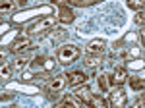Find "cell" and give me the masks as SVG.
<instances>
[{
    "label": "cell",
    "mask_w": 145,
    "mask_h": 108,
    "mask_svg": "<svg viewBox=\"0 0 145 108\" xmlns=\"http://www.w3.org/2000/svg\"><path fill=\"white\" fill-rule=\"evenodd\" d=\"M56 23H58V18H56V16L43 18V20L35 21L33 25L27 29V35H29V37H37V39H41V37H45L48 31H52V29H54Z\"/></svg>",
    "instance_id": "1"
},
{
    "label": "cell",
    "mask_w": 145,
    "mask_h": 108,
    "mask_svg": "<svg viewBox=\"0 0 145 108\" xmlns=\"http://www.w3.org/2000/svg\"><path fill=\"white\" fill-rule=\"evenodd\" d=\"M58 62L62 66H70V64H74L76 60L79 58V48L76 46V44H62L60 48H58Z\"/></svg>",
    "instance_id": "2"
},
{
    "label": "cell",
    "mask_w": 145,
    "mask_h": 108,
    "mask_svg": "<svg viewBox=\"0 0 145 108\" xmlns=\"http://www.w3.org/2000/svg\"><path fill=\"white\" fill-rule=\"evenodd\" d=\"M31 48H33V41L27 35V37H20L18 41H14V44L10 46V52L12 54H23V52H27V50H31Z\"/></svg>",
    "instance_id": "3"
},
{
    "label": "cell",
    "mask_w": 145,
    "mask_h": 108,
    "mask_svg": "<svg viewBox=\"0 0 145 108\" xmlns=\"http://www.w3.org/2000/svg\"><path fill=\"white\" fill-rule=\"evenodd\" d=\"M126 104H128V95H126V91L120 89V87H116V89L110 93V106L124 108Z\"/></svg>",
    "instance_id": "4"
},
{
    "label": "cell",
    "mask_w": 145,
    "mask_h": 108,
    "mask_svg": "<svg viewBox=\"0 0 145 108\" xmlns=\"http://www.w3.org/2000/svg\"><path fill=\"white\" fill-rule=\"evenodd\" d=\"M66 81H68V77L64 75V74L52 77V79L48 81V85H46V93H48V95H52V93H60V91L64 89V85H66Z\"/></svg>",
    "instance_id": "5"
},
{
    "label": "cell",
    "mask_w": 145,
    "mask_h": 108,
    "mask_svg": "<svg viewBox=\"0 0 145 108\" xmlns=\"http://www.w3.org/2000/svg\"><path fill=\"white\" fill-rule=\"evenodd\" d=\"M110 79V85L112 87H122L126 83V79H128V72H126V68H114V72H112V75H108Z\"/></svg>",
    "instance_id": "6"
},
{
    "label": "cell",
    "mask_w": 145,
    "mask_h": 108,
    "mask_svg": "<svg viewBox=\"0 0 145 108\" xmlns=\"http://www.w3.org/2000/svg\"><path fill=\"white\" fill-rule=\"evenodd\" d=\"M99 0H52V4H56V6H79V8L93 6Z\"/></svg>",
    "instance_id": "7"
},
{
    "label": "cell",
    "mask_w": 145,
    "mask_h": 108,
    "mask_svg": "<svg viewBox=\"0 0 145 108\" xmlns=\"http://www.w3.org/2000/svg\"><path fill=\"white\" fill-rule=\"evenodd\" d=\"M58 21L64 23V25H70V23H74V20H76V16H74V12H72V8L70 6H60V12H58Z\"/></svg>",
    "instance_id": "8"
},
{
    "label": "cell",
    "mask_w": 145,
    "mask_h": 108,
    "mask_svg": "<svg viewBox=\"0 0 145 108\" xmlns=\"http://www.w3.org/2000/svg\"><path fill=\"white\" fill-rule=\"evenodd\" d=\"M66 77H68V85H72V87L87 83V74H85V72H72V74H68Z\"/></svg>",
    "instance_id": "9"
},
{
    "label": "cell",
    "mask_w": 145,
    "mask_h": 108,
    "mask_svg": "<svg viewBox=\"0 0 145 108\" xmlns=\"http://www.w3.org/2000/svg\"><path fill=\"white\" fill-rule=\"evenodd\" d=\"M66 35H68V31H64L62 27H54L52 31L46 33L45 37H46V39H48V41H50L52 44H58V43H62V41L66 39Z\"/></svg>",
    "instance_id": "10"
},
{
    "label": "cell",
    "mask_w": 145,
    "mask_h": 108,
    "mask_svg": "<svg viewBox=\"0 0 145 108\" xmlns=\"http://www.w3.org/2000/svg\"><path fill=\"white\" fill-rule=\"evenodd\" d=\"M105 50H106V43L103 39H95V41H91L87 44V54H101L103 56Z\"/></svg>",
    "instance_id": "11"
},
{
    "label": "cell",
    "mask_w": 145,
    "mask_h": 108,
    "mask_svg": "<svg viewBox=\"0 0 145 108\" xmlns=\"http://www.w3.org/2000/svg\"><path fill=\"white\" fill-rule=\"evenodd\" d=\"M74 95H78V97L81 98L85 104H89L91 97H93V95H91V89L85 85V83H83V85H78V89H76V93H74Z\"/></svg>",
    "instance_id": "12"
},
{
    "label": "cell",
    "mask_w": 145,
    "mask_h": 108,
    "mask_svg": "<svg viewBox=\"0 0 145 108\" xmlns=\"http://www.w3.org/2000/svg\"><path fill=\"white\" fill-rule=\"evenodd\" d=\"M62 104H64V106H74V108H79V106H83L85 102H83V100H81V98H79L78 95H68V97H64Z\"/></svg>",
    "instance_id": "13"
},
{
    "label": "cell",
    "mask_w": 145,
    "mask_h": 108,
    "mask_svg": "<svg viewBox=\"0 0 145 108\" xmlns=\"http://www.w3.org/2000/svg\"><path fill=\"white\" fill-rule=\"evenodd\" d=\"M83 62H85L87 68H97V66L103 62V58H101V54H87Z\"/></svg>",
    "instance_id": "14"
},
{
    "label": "cell",
    "mask_w": 145,
    "mask_h": 108,
    "mask_svg": "<svg viewBox=\"0 0 145 108\" xmlns=\"http://www.w3.org/2000/svg\"><path fill=\"white\" fill-rule=\"evenodd\" d=\"M27 64H29V58H27V56H20V58H18V60H16V62H14V68H16V70H18V72H22L23 68H27Z\"/></svg>",
    "instance_id": "15"
},
{
    "label": "cell",
    "mask_w": 145,
    "mask_h": 108,
    "mask_svg": "<svg viewBox=\"0 0 145 108\" xmlns=\"http://www.w3.org/2000/svg\"><path fill=\"white\" fill-rule=\"evenodd\" d=\"M126 4H128V8H132V10L139 12L145 8V0H126Z\"/></svg>",
    "instance_id": "16"
},
{
    "label": "cell",
    "mask_w": 145,
    "mask_h": 108,
    "mask_svg": "<svg viewBox=\"0 0 145 108\" xmlns=\"http://www.w3.org/2000/svg\"><path fill=\"white\" fill-rule=\"evenodd\" d=\"M130 85L134 91H141L145 89V79H139V77H130Z\"/></svg>",
    "instance_id": "17"
},
{
    "label": "cell",
    "mask_w": 145,
    "mask_h": 108,
    "mask_svg": "<svg viewBox=\"0 0 145 108\" xmlns=\"http://www.w3.org/2000/svg\"><path fill=\"white\" fill-rule=\"evenodd\" d=\"M89 104H91V106H95V108H106V106H108V102H106L103 97H91Z\"/></svg>",
    "instance_id": "18"
},
{
    "label": "cell",
    "mask_w": 145,
    "mask_h": 108,
    "mask_svg": "<svg viewBox=\"0 0 145 108\" xmlns=\"http://www.w3.org/2000/svg\"><path fill=\"white\" fill-rule=\"evenodd\" d=\"M16 0H2V6H0V12L2 14H6V12H12L14 8H16Z\"/></svg>",
    "instance_id": "19"
},
{
    "label": "cell",
    "mask_w": 145,
    "mask_h": 108,
    "mask_svg": "<svg viewBox=\"0 0 145 108\" xmlns=\"http://www.w3.org/2000/svg\"><path fill=\"white\" fill-rule=\"evenodd\" d=\"M56 60H58V58H56ZM56 60H54V58H45V60H43V70H45V72H50V70H54Z\"/></svg>",
    "instance_id": "20"
},
{
    "label": "cell",
    "mask_w": 145,
    "mask_h": 108,
    "mask_svg": "<svg viewBox=\"0 0 145 108\" xmlns=\"http://www.w3.org/2000/svg\"><path fill=\"white\" fill-rule=\"evenodd\" d=\"M0 74H2V81H8L12 77V68L6 64H2V70H0Z\"/></svg>",
    "instance_id": "21"
},
{
    "label": "cell",
    "mask_w": 145,
    "mask_h": 108,
    "mask_svg": "<svg viewBox=\"0 0 145 108\" xmlns=\"http://www.w3.org/2000/svg\"><path fill=\"white\" fill-rule=\"evenodd\" d=\"M106 77H108V75H101V77H99V85H101V91H103V93H106V91H108V83H106Z\"/></svg>",
    "instance_id": "22"
},
{
    "label": "cell",
    "mask_w": 145,
    "mask_h": 108,
    "mask_svg": "<svg viewBox=\"0 0 145 108\" xmlns=\"http://www.w3.org/2000/svg\"><path fill=\"white\" fill-rule=\"evenodd\" d=\"M134 106H145V95H143V93L134 100Z\"/></svg>",
    "instance_id": "23"
},
{
    "label": "cell",
    "mask_w": 145,
    "mask_h": 108,
    "mask_svg": "<svg viewBox=\"0 0 145 108\" xmlns=\"http://www.w3.org/2000/svg\"><path fill=\"white\" fill-rule=\"evenodd\" d=\"M12 98H14V95H12V93H8V95L4 93V95H2V102H6V100H12Z\"/></svg>",
    "instance_id": "24"
},
{
    "label": "cell",
    "mask_w": 145,
    "mask_h": 108,
    "mask_svg": "<svg viewBox=\"0 0 145 108\" xmlns=\"http://www.w3.org/2000/svg\"><path fill=\"white\" fill-rule=\"evenodd\" d=\"M16 2H18V4H22V6H25V2H27V0H16Z\"/></svg>",
    "instance_id": "25"
},
{
    "label": "cell",
    "mask_w": 145,
    "mask_h": 108,
    "mask_svg": "<svg viewBox=\"0 0 145 108\" xmlns=\"http://www.w3.org/2000/svg\"><path fill=\"white\" fill-rule=\"evenodd\" d=\"M141 37H143V43H145V29L141 31Z\"/></svg>",
    "instance_id": "26"
}]
</instances>
